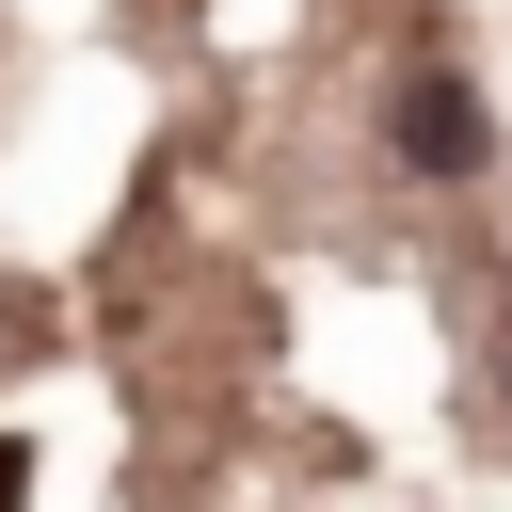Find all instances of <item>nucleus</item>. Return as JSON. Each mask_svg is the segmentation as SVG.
Segmentation results:
<instances>
[{
	"instance_id": "1",
	"label": "nucleus",
	"mask_w": 512,
	"mask_h": 512,
	"mask_svg": "<svg viewBox=\"0 0 512 512\" xmlns=\"http://www.w3.org/2000/svg\"><path fill=\"white\" fill-rule=\"evenodd\" d=\"M480 144H496V128H480L464 64H416V80H400V160H416V176H480Z\"/></svg>"
}]
</instances>
